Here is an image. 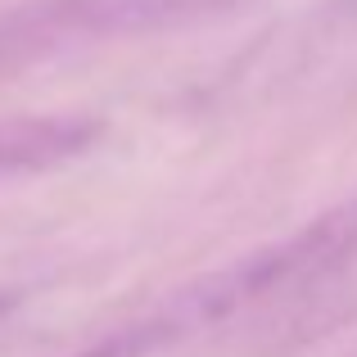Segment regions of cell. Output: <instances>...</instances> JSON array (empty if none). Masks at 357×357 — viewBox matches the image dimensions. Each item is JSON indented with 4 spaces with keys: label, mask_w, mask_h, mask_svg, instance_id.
Instances as JSON below:
<instances>
[{
    "label": "cell",
    "mask_w": 357,
    "mask_h": 357,
    "mask_svg": "<svg viewBox=\"0 0 357 357\" xmlns=\"http://www.w3.org/2000/svg\"><path fill=\"white\" fill-rule=\"evenodd\" d=\"M105 136L96 118L82 114H14L0 118V185L18 176H41L91 154Z\"/></svg>",
    "instance_id": "cell-1"
},
{
    "label": "cell",
    "mask_w": 357,
    "mask_h": 357,
    "mask_svg": "<svg viewBox=\"0 0 357 357\" xmlns=\"http://www.w3.org/2000/svg\"><path fill=\"white\" fill-rule=\"evenodd\" d=\"M289 294H294V321L303 326V335H321L357 317V218L353 227L335 222L331 244Z\"/></svg>",
    "instance_id": "cell-2"
}]
</instances>
